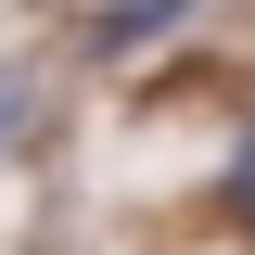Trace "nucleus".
Masks as SVG:
<instances>
[{
  "label": "nucleus",
  "mask_w": 255,
  "mask_h": 255,
  "mask_svg": "<svg viewBox=\"0 0 255 255\" xmlns=\"http://www.w3.org/2000/svg\"><path fill=\"white\" fill-rule=\"evenodd\" d=\"M179 13L191 0H115V13H102V51H140V38H166Z\"/></svg>",
  "instance_id": "f257e3e1"
},
{
  "label": "nucleus",
  "mask_w": 255,
  "mask_h": 255,
  "mask_svg": "<svg viewBox=\"0 0 255 255\" xmlns=\"http://www.w3.org/2000/svg\"><path fill=\"white\" fill-rule=\"evenodd\" d=\"M230 204L255 217V128H243V153H230Z\"/></svg>",
  "instance_id": "f03ea898"
},
{
  "label": "nucleus",
  "mask_w": 255,
  "mask_h": 255,
  "mask_svg": "<svg viewBox=\"0 0 255 255\" xmlns=\"http://www.w3.org/2000/svg\"><path fill=\"white\" fill-rule=\"evenodd\" d=\"M0 128H13V77H0Z\"/></svg>",
  "instance_id": "7ed1b4c3"
}]
</instances>
